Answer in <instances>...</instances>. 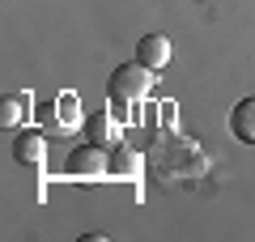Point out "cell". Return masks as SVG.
I'll return each instance as SVG.
<instances>
[{
    "mask_svg": "<svg viewBox=\"0 0 255 242\" xmlns=\"http://www.w3.org/2000/svg\"><path fill=\"white\" fill-rule=\"evenodd\" d=\"M149 90H153V68H145L140 60H132V64H119V68H111V81H107V94H111V98L140 102Z\"/></svg>",
    "mask_w": 255,
    "mask_h": 242,
    "instance_id": "6da1fadb",
    "label": "cell"
},
{
    "mask_svg": "<svg viewBox=\"0 0 255 242\" xmlns=\"http://www.w3.org/2000/svg\"><path fill=\"white\" fill-rule=\"evenodd\" d=\"M64 170L73 174V179H85V187H94V183L111 170V157H107V149H98V144H85V149H73L68 157H64Z\"/></svg>",
    "mask_w": 255,
    "mask_h": 242,
    "instance_id": "7a4b0ae2",
    "label": "cell"
},
{
    "mask_svg": "<svg viewBox=\"0 0 255 242\" xmlns=\"http://www.w3.org/2000/svg\"><path fill=\"white\" fill-rule=\"evenodd\" d=\"M85 140L98 144V149H115V144H119V119L111 115V111L90 115V119H85Z\"/></svg>",
    "mask_w": 255,
    "mask_h": 242,
    "instance_id": "3957f363",
    "label": "cell"
},
{
    "mask_svg": "<svg viewBox=\"0 0 255 242\" xmlns=\"http://www.w3.org/2000/svg\"><path fill=\"white\" fill-rule=\"evenodd\" d=\"M13 157L21 161V166H43V157H47V136L43 132H17V140H13Z\"/></svg>",
    "mask_w": 255,
    "mask_h": 242,
    "instance_id": "277c9868",
    "label": "cell"
},
{
    "mask_svg": "<svg viewBox=\"0 0 255 242\" xmlns=\"http://www.w3.org/2000/svg\"><path fill=\"white\" fill-rule=\"evenodd\" d=\"M136 60L145 64V68H166V64H170V38L166 34H145L136 43Z\"/></svg>",
    "mask_w": 255,
    "mask_h": 242,
    "instance_id": "5b68a950",
    "label": "cell"
},
{
    "mask_svg": "<svg viewBox=\"0 0 255 242\" xmlns=\"http://www.w3.org/2000/svg\"><path fill=\"white\" fill-rule=\"evenodd\" d=\"M230 132H234V140L255 144V98H243L230 111Z\"/></svg>",
    "mask_w": 255,
    "mask_h": 242,
    "instance_id": "8992f818",
    "label": "cell"
},
{
    "mask_svg": "<svg viewBox=\"0 0 255 242\" xmlns=\"http://www.w3.org/2000/svg\"><path fill=\"white\" fill-rule=\"evenodd\" d=\"M111 170L136 174V170H140V157H136V153H128V149H119V153H111Z\"/></svg>",
    "mask_w": 255,
    "mask_h": 242,
    "instance_id": "52a82bcc",
    "label": "cell"
},
{
    "mask_svg": "<svg viewBox=\"0 0 255 242\" xmlns=\"http://www.w3.org/2000/svg\"><path fill=\"white\" fill-rule=\"evenodd\" d=\"M21 107H26V102H21V98H4V107H0V111H4V115H0V119H4V123H17V119H21Z\"/></svg>",
    "mask_w": 255,
    "mask_h": 242,
    "instance_id": "ba28073f",
    "label": "cell"
}]
</instances>
